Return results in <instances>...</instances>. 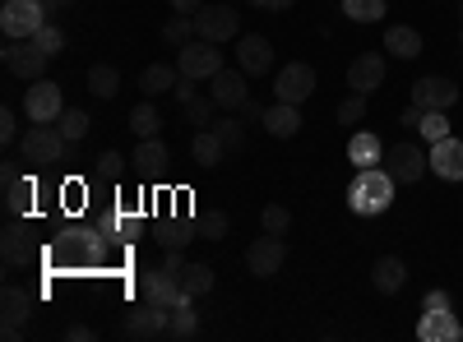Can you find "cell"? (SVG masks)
Instances as JSON below:
<instances>
[{
    "mask_svg": "<svg viewBox=\"0 0 463 342\" xmlns=\"http://www.w3.org/2000/svg\"><path fill=\"white\" fill-rule=\"evenodd\" d=\"M394 185L399 180L390 176V167H362L357 180L347 185V208H353L357 217H380L394 204Z\"/></svg>",
    "mask_w": 463,
    "mask_h": 342,
    "instance_id": "obj_1",
    "label": "cell"
},
{
    "mask_svg": "<svg viewBox=\"0 0 463 342\" xmlns=\"http://www.w3.org/2000/svg\"><path fill=\"white\" fill-rule=\"evenodd\" d=\"M195 37H209V42H237L241 37V14H237V5L232 0H218V5H204L195 10Z\"/></svg>",
    "mask_w": 463,
    "mask_h": 342,
    "instance_id": "obj_2",
    "label": "cell"
},
{
    "mask_svg": "<svg viewBox=\"0 0 463 342\" xmlns=\"http://www.w3.org/2000/svg\"><path fill=\"white\" fill-rule=\"evenodd\" d=\"M65 134H61V125H28L24 130V139H19V148H24V162H33V167H52V162H61L65 158Z\"/></svg>",
    "mask_w": 463,
    "mask_h": 342,
    "instance_id": "obj_3",
    "label": "cell"
},
{
    "mask_svg": "<svg viewBox=\"0 0 463 342\" xmlns=\"http://www.w3.org/2000/svg\"><path fill=\"white\" fill-rule=\"evenodd\" d=\"M47 19H52L47 0H5L0 5V32L5 37H33Z\"/></svg>",
    "mask_w": 463,
    "mask_h": 342,
    "instance_id": "obj_4",
    "label": "cell"
},
{
    "mask_svg": "<svg viewBox=\"0 0 463 342\" xmlns=\"http://www.w3.org/2000/svg\"><path fill=\"white\" fill-rule=\"evenodd\" d=\"M0 60H5V69L10 74H19V79H43L47 74V65H52V56L33 42V37H5V51H0Z\"/></svg>",
    "mask_w": 463,
    "mask_h": 342,
    "instance_id": "obj_5",
    "label": "cell"
},
{
    "mask_svg": "<svg viewBox=\"0 0 463 342\" xmlns=\"http://www.w3.org/2000/svg\"><path fill=\"white\" fill-rule=\"evenodd\" d=\"M176 69L185 74V79H213V74L222 69L218 42H209V37H190L185 47H176Z\"/></svg>",
    "mask_w": 463,
    "mask_h": 342,
    "instance_id": "obj_6",
    "label": "cell"
},
{
    "mask_svg": "<svg viewBox=\"0 0 463 342\" xmlns=\"http://www.w3.org/2000/svg\"><path fill=\"white\" fill-rule=\"evenodd\" d=\"M139 296L148 300V306H163V310L195 306V300L185 296L181 278H176V273H167V269H148V273H139Z\"/></svg>",
    "mask_w": 463,
    "mask_h": 342,
    "instance_id": "obj_7",
    "label": "cell"
},
{
    "mask_svg": "<svg viewBox=\"0 0 463 342\" xmlns=\"http://www.w3.org/2000/svg\"><path fill=\"white\" fill-rule=\"evenodd\" d=\"M24 111H28V121H37V125H56V121H61V111H65V93H61V84H52V79H33L28 93H24Z\"/></svg>",
    "mask_w": 463,
    "mask_h": 342,
    "instance_id": "obj_8",
    "label": "cell"
},
{
    "mask_svg": "<svg viewBox=\"0 0 463 342\" xmlns=\"http://www.w3.org/2000/svg\"><path fill=\"white\" fill-rule=\"evenodd\" d=\"M283 263H288V241H283V236L264 232V236L250 241V250H246V269H250L255 278H274Z\"/></svg>",
    "mask_w": 463,
    "mask_h": 342,
    "instance_id": "obj_9",
    "label": "cell"
},
{
    "mask_svg": "<svg viewBox=\"0 0 463 342\" xmlns=\"http://www.w3.org/2000/svg\"><path fill=\"white\" fill-rule=\"evenodd\" d=\"M316 93V69L306 65V60H288L283 69H279V79H274V102H306Z\"/></svg>",
    "mask_w": 463,
    "mask_h": 342,
    "instance_id": "obj_10",
    "label": "cell"
},
{
    "mask_svg": "<svg viewBox=\"0 0 463 342\" xmlns=\"http://www.w3.org/2000/svg\"><path fill=\"white\" fill-rule=\"evenodd\" d=\"M384 167H390V176H394L399 185H417L421 176L431 171V158L421 153L417 143H394V148H390V158H384Z\"/></svg>",
    "mask_w": 463,
    "mask_h": 342,
    "instance_id": "obj_11",
    "label": "cell"
},
{
    "mask_svg": "<svg viewBox=\"0 0 463 342\" xmlns=\"http://www.w3.org/2000/svg\"><path fill=\"white\" fill-rule=\"evenodd\" d=\"M246 79H250V74H246L241 65H237V69H218L213 79H209V84H213V88H209V97H213L222 111H241V106H246V97H250Z\"/></svg>",
    "mask_w": 463,
    "mask_h": 342,
    "instance_id": "obj_12",
    "label": "cell"
},
{
    "mask_svg": "<svg viewBox=\"0 0 463 342\" xmlns=\"http://www.w3.org/2000/svg\"><path fill=\"white\" fill-rule=\"evenodd\" d=\"M412 102L421 111H449L458 102V84L445 79V74H427V79H417L412 84Z\"/></svg>",
    "mask_w": 463,
    "mask_h": 342,
    "instance_id": "obj_13",
    "label": "cell"
},
{
    "mask_svg": "<svg viewBox=\"0 0 463 342\" xmlns=\"http://www.w3.org/2000/svg\"><path fill=\"white\" fill-rule=\"evenodd\" d=\"M237 65L250 74V79L255 74H269L274 69V42H269L264 32H241L237 37Z\"/></svg>",
    "mask_w": 463,
    "mask_h": 342,
    "instance_id": "obj_14",
    "label": "cell"
},
{
    "mask_svg": "<svg viewBox=\"0 0 463 342\" xmlns=\"http://www.w3.org/2000/svg\"><path fill=\"white\" fill-rule=\"evenodd\" d=\"M384 69H390V65H384V56H380V51H362L353 65H347V88L371 97V93L384 84Z\"/></svg>",
    "mask_w": 463,
    "mask_h": 342,
    "instance_id": "obj_15",
    "label": "cell"
},
{
    "mask_svg": "<svg viewBox=\"0 0 463 342\" xmlns=\"http://www.w3.org/2000/svg\"><path fill=\"white\" fill-rule=\"evenodd\" d=\"M167 328H172V310L148 306V300H144L139 310L126 315V333H130V337H167Z\"/></svg>",
    "mask_w": 463,
    "mask_h": 342,
    "instance_id": "obj_16",
    "label": "cell"
},
{
    "mask_svg": "<svg viewBox=\"0 0 463 342\" xmlns=\"http://www.w3.org/2000/svg\"><path fill=\"white\" fill-rule=\"evenodd\" d=\"M427 158H431V171L440 180H463V139H454V134L436 139Z\"/></svg>",
    "mask_w": 463,
    "mask_h": 342,
    "instance_id": "obj_17",
    "label": "cell"
},
{
    "mask_svg": "<svg viewBox=\"0 0 463 342\" xmlns=\"http://www.w3.org/2000/svg\"><path fill=\"white\" fill-rule=\"evenodd\" d=\"M403 282H408V263H403L399 254H380V259L371 263V287H375L380 296H399Z\"/></svg>",
    "mask_w": 463,
    "mask_h": 342,
    "instance_id": "obj_18",
    "label": "cell"
},
{
    "mask_svg": "<svg viewBox=\"0 0 463 342\" xmlns=\"http://www.w3.org/2000/svg\"><path fill=\"white\" fill-rule=\"evenodd\" d=\"M417 337H421V342H458V337H463V324H458L454 310H421Z\"/></svg>",
    "mask_w": 463,
    "mask_h": 342,
    "instance_id": "obj_19",
    "label": "cell"
},
{
    "mask_svg": "<svg viewBox=\"0 0 463 342\" xmlns=\"http://www.w3.org/2000/svg\"><path fill=\"white\" fill-rule=\"evenodd\" d=\"M269 134H274V139H292V134H301V106L297 102H274V106H269L264 111V121H260Z\"/></svg>",
    "mask_w": 463,
    "mask_h": 342,
    "instance_id": "obj_20",
    "label": "cell"
},
{
    "mask_svg": "<svg viewBox=\"0 0 463 342\" xmlns=\"http://www.w3.org/2000/svg\"><path fill=\"white\" fill-rule=\"evenodd\" d=\"M144 176H163L167 171V162H172V153H167V143L153 134V139H139V148H135V158H130Z\"/></svg>",
    "mask_w": 463,
    "mask_h": 342,
    "instance_id": "obj_21",
    "label": "cell"
},
{
    "mask_svg": "<svg viewBox=\"0 0 463 342\" xmlns=\"http://www.w3.org/2000/svg\"><path fill=\"white\" fill-rule=\"evenodd\" d=\"M190 158H195V167H200V171H213V167L227 158V148H222V139L213 134V125H209V130H200L195 139H190Z\"/></svg>",
    "mask_w": 463,
    "mask_h": 342,
    "instance_id": "obj_22",
    "label": "cell"
},
{
    "mask_svg": "<svg viewBox=\"0 0 463 342\" xmlns=\"http://www.w3.org/2000/svg\"><path fill=\"white\" fill-rule=\"evenodd\" d=\"M28 315H33V296H28L24 287H5V291H0V324L24 328Z\"/></svg>",
    "mask_w": 463,
    "mask_h": 342,
    "instance_id": "obj_23",
    "label": "cell"
},
{
    "mask_svg": "<svg viewBox=\"0 0 463 342\" xmlns=\"http://www.w3.org/2000/svg\"><path fill=\"white\" fill-rule=\"evenodd\" d=\"M0 254H5V263H28L33 259V241H28V232L19 226V217H10L5 232H0Z\"/></svg>",
    "mask_w": 463,
    "mask_h": 342,
    "instance_id": "obj_24",
    "label": "cell"
},
{
    "mask_svg": "<svg viewBox=\"0 0 463 342\" xmlns=\"http://www.w3.org/2000/svg\"><path fill=\"white\" fill-rule=\"evenodd\" d=\"M176 79H181V69H172V65H163V60H153V65L139 74V88H144V97H163V93L176 88Z\"/></svg>",
    "mask_w": 463,
    "mask_h": 342,
    "instance_id": "obj_25",
    "label": "cell"
},
{
    "mask_svg": "<svg viewBox=\"0 0 463 342\" xmlns=\"http://www.w3.org/2000/svg\"><path fill=\"white\" fill-rule=\"evenodd\" d=\"M384 51L399 56V60L421 56V32H417V28H408V23H394L390 32H384Z\"/></svg>",
    "mask_w": 463,
    "mask_h": 342,
    "instance_id": "obj_26",
    "label": "cell"
},
{
    "mask_svg": "<svg viewBox=\"0 0 463 342\" xmlns=\"http://www.w3.org/2000/svg\"><path fill=\"white\" fill-rule=\"evenodd\" d=\"M33 199H37V180L14 176V180L5 185V213H10V217H28V213H33Z\"/></svg>",
    "mask_w": 463,
    "mask_h": 342,
    "instance_id": "obj_27",
    "label": "cell"
},
{
    "mask_svg": "<svg viewBox=\"0 0 463 342\" xmlns=\"http://www.w3.org/2000/svg\"><path fill=\"white\" fill-rule=\"evenodd\" d=\"M380 158H384V148H380V139L375 134H353V139H347V162H353L357 171L362 167H380Z\"/></svg>",
    "mask_w": 463,
    "mask_h": 342,
    "instance_id": "obj_28",
    "label": "cell"
},
{
    "mask_svg": "<svg viewBox=\"0 0 463 342\" xmlns=\"http://www.w3.org/2000/svg\"><path fill=\"white\" fill-rule=\"evenodd\" d=\"M89 93L102 97V102H111L116 93H121V69H116V65H93L89 69Z\"/></svg>",
    "mask_w": 463,
    "mask_h": 342,
    "instance_id": "obj_29",
    "label": "cell"
},
{
    "mask_svg": "<svg viewBox=\"0 0 463 342\" xmlns=\"http://www.w3.org/2000/svg\"><path fill=\"white\" fill-rule=\"evenodd\" d=\"M181 287H185L190 300L209 296L213 291V269H209V263H185V269H181Z\"/></svg>",
    "mask_w": 463,
    "mask_h": 342,
    "instance_id": "obj_30",
    "label": "cell"
},
{
    "mask_svg": "<svg viewBox=\"0 0 463 342\" xmlns=\"http://www.w3.org/2000/svg\"><path fill=\"white\" fill-rule=\"evenodd\" d=\"M130 130H135V139H153V134L163 130V111L153 106V102H139L130 111Z\"/></svg>",
    "mask_w": 463,
    "mask_h": 342,
    "instance_id": "obj_31",
    "label": "cell"
},
{
    "mask_svg": "<svg viewBox=\"0 0 463 342\" xmlns=\"http://www.w3.org/2000/svg\"><path fill=\"white\" fill-rule=\"evenodd\" d=\"M56 125H61V134H65L70 143H80V139L89 134V125H93V121H89V111H84V106H65Z\"/></svg>",
    "mask_w": 463,
    "mask_h": 342,
    "instance_id": "obj_32",
    "label": "cell"
},
{
    "mask_svg": "<svg viewBox=\"0 0 463 342\" xmlns=\"http://www.w3.org/2000/svg\"><path fill=\"white\" fill-rule=\"evenodd\" d=\"M195 236H200V232H195L190 222H167V226H158V245H163V250H185Z\"/></svg>",
    "mask_w": 463,
    "mask_h": 342,
    "instance_id": "obj_33",
    "label": "cell"
},
{
    "mask_svg": "<svg viewBox=\"0 0 463 342\" xmlns=\"http://www.w3.org/2000/svg\"><path fill=\"white\" fill-rule=\"evenodd\" d=\"M213 134L222 139L227 153H241V148H246V121H232V116H222V121H213Z\"/></svg>",
    "mask_w": 463,
    "mask_h": 342,
    "instance_id": "obj_34",
    "label": "cell"
},
{
    "mask_svg": "<svg viewBox=\"0 0 463 342\" xmlns=\"http://www.w3.org/2000/svg\"><path fill=\"white\" fill-rule=\"evenodd\" d=\"M163 37L172 47H185L190 37H195V14H172L167 23H163Z\"/></svg>",
    "mask_w": 463,
    "mask_h": 342,
    "instance_id": "obj_35",
    "label": "cell"
},
{
    "mask_svg": "<svg viewBox=\"0 0 463 342\" xmlns=\"http://www.w3.org/2000/svg\"><path fill=\"white\" fill-rule=\"evenodd\" d=\"M343 14L353 23H375L384 14V0H343Z\"/></svg>",
    "mask_w": 463,
    "mask_h": 342,
    "instance_id": "obj_36",
    "label": "cell"
},
{
    "mask_svg": "<svg viewBox=\"0 0 463 342\" xmlns=\"http://www.w3.org/2000/svg\"><path fill=\"white\" fill-rule=\"evenodd\" d=\"M195 333H200V315L190 310V306H176V310H172V328H167V337H181V342H185V337H195Z\"/></svg>",
    "mask_w": 463,
    "mask_h": 342,
    "instance_id": "obj_37",
    "label": "cell"
},
{
    "mask_svg": "<svg viewBox=\"0 0 463 342\" xmlns=\"http://www.w3.org/2000/svg\"><path fill=\"white\" fill-rule=\"evenodd\" d=\"M417 134L427 139V143L445 139V134H449V116H445V111H421V125H417Z\"/></svg>",
    "mask_w": 463,
    "mask_h": 342,
    "instance_id": "obj_38",
    "label": "cell"
},
{
    "mask_svg": "<svg viewBox=\"0 0 463 342\" xmlns=\"http://www.w3.org/2000/svg\"><path fill=\"white\" fill-rule=\"evenodd\" d=\"M260 226H264V232H274V236H288L292 213H288L283 204H264V213H260Z\"/></svg>",
    "mask_w": 463,
    "mask_h": 342,
    "instance_id": "obj_39",
    "label": "cell"
},
{
    "mask_svg": "<svg viewBox=\"0 0 463 342\" xmlns=\"http://www.w3.org/2000/svg\"><path fill=\"white\" fill-rule=\"evenodd\" d=\"M213 106H218L213 97H190V102H185V121L200 125V130H209V125H213Z\"/></svg>",
    "mask_w": 463,
    "mask_h": 342,
    "instance_id": "obj_40",
    "label": "cell"
},
{
    "mask_svg": "<svg viewBox=\"0 0 463 342\" xmlns=\"http://www.w3.org/2000/svg\"><path fill=\"white\" fill-rule=\"evenodd\" d=\"M33 42H37V47H43L47 56H56V51H65V32H61V28H56V23L47 19L43 28H37V32H33Z\"/></svg>",
    "mask_w": 463,
    "mask_h": 342,
    "instance_id": "obj_41",
    "label": "cell"
},
{
    "mask_svg": "<svg viewBox=\"0 0 463 342\" xmlns=\"http://www.w3.org/2000/svg\"><path fill=\"white\" fill-rule=\"evenodd\" d=\"M362 116H366V93H353L338 102V125H357Z\"/></svg>",
    "mask_w": 463,
    "mask_h": 342,
    "instance_id": "obj_42",
    "label": "cell"
},
{
    "mask_svg": "<svg viewBox=\"0 0 463 342\" xmlns=\"http://www.w3.org/2000/svg\"><path fill=\"white\" fill-rule=\"evenodd\" d=\"M195 232H200L204 241H222V236H227V213H218V208L204 213V217L195 222Z\"/></svg>",
    "mask_w": 463,
    "mask_h": 342,
    "instance_id": "obj_43",
    "label": "cell"
},
{
    "mask_svg": "<svg viewBox=\"0 0 463 342\" xmlns=\"http://www.w3.org/2000/svg\"><path fill=\"white\" fill-rule=\"evenodd\" d=\"M93 171H98V176H107V180H116V176L126 171V158L116 153V148H107V153H98V158H93Z\"/></svg>",
    "mask_w": 463,
    "mask_h": 342,
    "instance_id": "obj_44",
    "label": "cell"
},
{
    "mask_svg": "<svg viewBox=\"0 0 463 342\" xmlns=\"http://www.w3.org/2000/svg\"><path fill=\"white\" fill-rule=\"evenodd\" d=\"M24 134H19V116H14V106H5L0 111V143H19Z\"/></svg>",
    "mask_w": 463,
    "mask_h": 342,
    "instance_id": "obj_45",
    "label": "cell"
},
{
    "mask_svg": "<svg viewBox=\"0 0 463 342\" xmlns=\"http://www.w3.org/2000/svg\"><path fill=\"white\" fill-rule=\"evenodd\" d=\"M195 84H200V79H185V74L176 79V88H172V93H176V102H181V106H185L190 97H200V93H195Z\"/></svg>",
    "mask_w": 463,
    "mask_h": 342,
    "instance_id": "obj_46",
    "label": "cell"
},
{
    "mask_svg": "<svg viewBox=\"0 0 463 342\" xmlns=\"http://www.w3.org/2000/svg\"><path fill=\"white\" fill-rule=\"evenodd\" d=\"M61 199H65L70 208H80V204H84V185H80V180H70V185L61 189Z\"/></svg>",
    "mask_w": 463,
    "mask_h": 342,
    "instance_id": "obj_47",
    "label": "cell"
},
{
    "mask_svg": "<svg viewBox=\"0 0 463 342\" xmlns=\"http://www.w3.org/2000/svg\"><path fill=\"white\" fill-rule=\"evenodd\" d=\"M421 310H449V291H427V300H421Z\"/></svg>",
    "mask_w": 463,
    "mask_h": 342,
    "instance_id": "obj_48",
    "label": "cell"
},
{
    "mask_svg": "<svg viewBox=\"0 0 463 342\" xmlns=\"http://www.w3.org/2000/svg\"><path fill=\"white\" fill-rule=\"evenodd\" d=\"M250 5L264 14H283V10H292V0H250Z\"/></svg>",
    "mask_w": 463,
    "mask_h": 342,
    "instance_id": "obj_49",
    "label": "cell"
},
{
    "mask_svg": "<svg viewBox=\"0 0 463 342\" xmlns=\"http://www.w3.org/2000/svg\"><path fill=\"white\" fill-rule=\"evenodd\" d=\"M264 111H269V106H260L255 97H246V106H241V116H246V125H250V121H264Z\"/></svg>",
    "mask_w": 463,
    "mask_h": 342,
    "instance_id": "obj_50",
    "label": "cell"
},
{
    "mask_svg": "<svg viewBox=\"0 0 463 342\" xmlns=\"http://www.w3.org/2000/svg\"><path fill=\"white\" fill-rule=\"evenodd\" d=\"M163 269L181 278V269H185V254H181V250H167V259H163Z\"/></svg>",
    "mask_w": 463,
    "mask_h": 342,
    "instance_id": "obj_51",
    "label": "cell"
},
{
    "mask_svg": "<svg viewBox=\"0 0 463 342\" xmlns=\"http://www.w3.org/2000/svg\"><path fill=\"white\" fill-rule=\"evenodd\" d=\"M399 125H408V130H417V125H421V106H417V102H412V106L403 111V116H399Z\"/></svg>",
    "mask_w": 463,
    "mask_h": 342,
    "instance_id": "obj_52",
    "label": "cell"
},
{
    "mask_svg": "<svg viewBox=\"0 0 463 342\" xmlns=\"http://www.w3.org/2000/svg\"><path fill=\"white\" fill-rule=\"evenodd\" d=\"M65 337H70V342H89V337H93V328H89V324H70V328H65Z\"/></svg>",
    "mask_w": 463,
    "mask_h": 342,
    "instance_id": "obj_53",
    "label": "cell"
},
{
    "mask_svg": "<svg viewBox=\"0 0 463 342\" xmlns=\"http://www.w3.org/2000/svg\"><path fill=\"white\" fill-rule=\"evenodd\" d=\"M200 5H204V0H172V10H176V14H195Z\"/></svg>",
    "mask_w": 463,
    "mask_h": 342,
    "instance_id": "obj_54",
    "label": "cell"
},
{
    "mask_svg": "<svg viewBox=\"0 0 463 342\" xmlns=\"http://www.w3.org/2000/svg\"><path fill=\"white\" fill-rule=\"evenodd\" d=\"M47 5H52V10H61V5H74V0H47Z\"/></svg>",
    "mask_w": 463,
    "mask_h": 342,
    "instance_id": "obj_55",
    "label": "cell"
},
{
    "mask_svg": "<svg viewBox=\"0 0 463 342\" xmlns=\"http://www.w3.org/2000/svg\"><path fill=\"white\" fill-rule=\"evenodd\" d=\"M458 10H463V0H458Z\"/></svg>",
    "mask_w": 463,
    "mask_h": 342,
    "instance_id": "obj_56",
    "label": "cell"
},
{
    "mask_svg": "<svg viewBox=\"0 0 463 342\" xmlns=\"http://www.w3.org/2000/svg\"><path fill=\"white\" fill-rule=\"evenodd\" d=\"M232 5H237V0H232Z\"/></svg>",
    "mask_w": 463,
    "mask_h": 342,
    "instance_id": "obj_57",
    "label": "cell"
}]
</instances>
